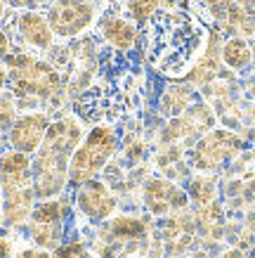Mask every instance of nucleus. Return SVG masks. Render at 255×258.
I'll list each match as a JSON object with an SVG mask.
<instances>
[{
	"mask_svg": "<svg viewBox=\"0 0 255 258\" xmlns=\"http://www.w3.org/2000/svg\"><path fill=\"white\" fill-rule=\"evenodd\" d=\"M236 3H239L241 8L246 10L248 15H255V0H236Z\"/></svg>",
	"mask_w": 255,
	"mask_h": 258,
	"instance_id": "obj_30",
	"label": "nucleus"
},
{
	"mask_svg": "<svg viewBox=\"0 0 255 258\" xmlns=\"http://www.w3.org/2000/svg\"><path fill=\"white\" fill-rule=\"evenodd\" d=\"M151 62L165 74H180L194 62L203 43L199 24L182 12H163L151 19Z\"/></svg>",
	"mask_w": 255,
	"mask_h": 258,
	"instance_id": "obj_2",
	"label": "nucleus"
},
{
	"mask_svg": "<svg viewBox=\"0 0 255 258\" xmlns=\"http://www.w3.org/2000/svg\"><path fill=\"white\" fill-rule=\"evenodd\" d=\"M33 185L31 154H22L15 149H8L0 154V189L24 187Z\"/></svg>",
	"mask_w": 255,
	"mask_h": 258,
	"instance_id": "obj_15",
	"label": "nucleus"
},
{
	"mask_svg": "<svg viewBox=\"0 0 255 258\" xmlns=\"http://www.w3.org/2000/svg\"><path fill=\"white\" fill-rule=\"evenodd\" d=\"M76 258H97V256H93V253H90V251H88V249H83V251H80V253H78Z\"/></svg>",
	"mask_w": 255,
	"mask_h": 258,
	"instance_id": "obj_32",
	"label": "nucleus"
},
{
	"mask_svg": "<svg viewBox=\"0 0 255 258\" xmlns=\"http://www.w3.org/2000/svg\"><path fill=\"white\" fill-rule=\"evenodd\" d=\"M15 118H17V100H15V95L0 90V131L10 128Z\"/></svg>",
	"mask_w": 255,
	"mask_h": 258,
	"instance_id": "obj_23",
	"label": "nucleus"
},
{
	"mask_svg": "<svg viewBox=\"0 0 255 258\" xmlns=\"http://www.w3.org/2000/svg\"><path fill=\"white\" fill-rule=\"evenodd\" d=\"M10 88L17 97H33L36 102H54L64 95V79L50 62L31 55L5 57Z\"/></svg>",
	"mask_w": 255,
	"mask_h": 258,
	"instance_id": "obj_3",
	"label": "nucleus"
},
{
	"mask_svg": "<svg viewBox=\"0 0 255 258\" xmlns=\"http://www.w3.org/2000/svg\"><path fill=\"white\" fill-rule=\"evenodd\" d=\"M95 19L97 8L90 0H54L47 8V22L59 38H76L93 26Z\"/></svg>",
	"mask_w": 255,
	"mask_h": 258,
	"instance_id": "obj_6",
	"label": "nucleus"
},
{
	"mask_svg": "<svg viewBox=\"0 0 255 258\" xmlns=\"http://www.w3.org/2000/svg\"><path fill=\"white\" fill-rule=\"evenodd\" d=\"M76 211L90 223H104L116 213V197L104 182L95 178L76 187Z\"/></svg>",
	"mask_w": 255,
	"mask_h": 258,
	"instance_id": "obj_9",
	"label": "nucleus"
},
{
	"mask_svg": "<svg viewBox=\"0 0 255 258\" xmlns=\"http://www.w3.org/2000/svg\"><path fill=\"white\" fill-rule=\"evenodd\" d=\"M253 95H255V83H253Z\"/></svg>",
	"mask_w": 255,
	"mask_h": 258,
	"instance_id": "obj_38",
	"label": "nucleus"
},
{
	"mask_svg": "<svg viewBox=\"0 0 255 258\" xmlns=\"http://www.w3.org/2000/svg\"><path fill=\"white\" fill-rule=\"evenodd\" d=\"M118 152L116 128L109 123H100L90 128V133L83 135L80 145L76 147L69 164V185L80 187L83 182H90L109 166Z\"/></svg>",
	"mask_w": 255,
	"mask_h": 258,
	"instance_id": "obj_4",
	"label": "nucleus"
},
{
	"mask_svg": "<svg viewBox=\"0 0 255 258\" xmlns=\"http://www.w3.org/2000/svg\"><path fill=\"white\" fill-rule=\"evenodd\" d=\"M5 8H8V5H5V0H0V22L5 19Z\"/></svg>",
	"mask_w": 255,
	"mask_h": 258,
	"instance_id": "obj_33",
	"label": "nucleus"
},
{
	"mask_svg": "<svg viewBox=\"0 0 255 258\" xmlns=\"http://www.w3.org/2000/svg\"><path fill=\"white\" fill-rule=\"evenodd\" d=\"M250 50H253V67H255V33H253V40H250Z\"/></svg>",
	"mask_w": 255,
	"mask_h": 258,
	"instance_id": "obj_35",
	"label": "nucleus"
},
{
	"mask_svg": "<svg viewBox=\"0 0 255 258\" xmlns=\"http://www.w3.org/2000/svg\"><path fill=\"white\" fill-rule=\"evenodd\" d=\"M54 0H5V5H10V8L15 10H38L43 8V5H52Z\"/></svg>",
	"mask_w": 255,
	"mask_h": 258,
	"instance_id": "obj_24",
	"label": "nucleus"
},
{
	"mask_svg": "<svg viewBox=\"0 0 255 258\" xmlns=\"http://www.w3.org/2000/svg\"><path fill=\"white\" fill-rule=\"evenodd\" d=\"M5 225V220H3V199H0V227Z\"/></svg>",
	"mask_w": 255,
	"mask_h": 258,
	"instance_id": "obj_36",
	"label": "nucleus"
},
{
	"mask_svg": "<svg viewBox=\"0 0 255 258\" xmlns=\"http://www.w3.org/2000/svg\"><path fill=\"white\" fill-rule=\"evenodd\" d=\"M147 223L137 216H114L102 227V237H111L118 242H139V239H147Z\"/></svg>",
	"mask_w": 255,
	"mask_h": 258,
	"instance_id": "obj_16",
	"label": "nucleus"
},
{
	"mask_svg": "<svg viewBox=\"0 0 255 258\" xmlns=\"http://www.w3.org/2000/svg\"><path fill=\"white\" fill-rule=\"evenodd\" d=\"M10 47H12V40L3 29H0V59H5L10 55Z\"/></svg>",
	"mask_w": 255,
	"mask_h": 258,
	"instance_id": "obj_26",
	"label": "nucleus"
},
{
	"mask_svg": "<svg viewBox=\"0 0 255 258\" xmlns=\"http://www.w3.org/2000/svg\"><path fill=\"white\" fill-rule=\"evenodd\" d=\"M100 36L109 47H114L118 52H130L132 47L137 45V24L132 19L116 15H107L100 22Z\"/></svg>",
	"mask_w": 255,
	"mask_h": 258,
	"instance_id": "obj_14",
	"label": "nucleus"
},
{
	"mask_svg": "<svg viewBox=\"0 0 255 258\" xmlns=\"http://www.w3.org/2000/svg\"><path fill=\"white\" fill-rule=\"evenodd\" d=\"M10 86V74H8V67L0 64V90H5Z\"/></svg>",
	"mask_w": 255,
	"mask_h": 258,
	"instance_id": "obj_29",
	"label": "nucleus"
},
{
	"mask_svg": "<svg viewBox=\"0 0 255 258\" xmlns=\"http://www.w3.org/2000/svg\"><path fill=\"white\" fill-rule=\"evenodd\" d=\"M0 258H12V244L3 235H0Z\"/></svg>",
	"mask_w": 255,
	"mask_h": 258,
	"instance_id": "obj_27",
	"label": "nucleus"
},
{
	"mask_svg": "<svg viewBox=\"0 0 255 258\" xmlns=\"http://www.w3.org/2000/svg\"><path fill=\"white\" fill-rule=\"evenodd\" d=\"M215 192H217V180L210 175V173H201L196 178L189 180V187H187V195L194 204L199 206H206V204L215 202Z\"/></svg>",
	"mask_w": 255,
	"mask_h": 258,
	"instance_id": "obj_21",
	"label": "nucleus"
},
{
	"mask_svg": "<svg viewBox=\"0 0 255 258\" xmlns=\"http://www.w3.org/2000/svg\"><path fill=\"white\" fill-rule=\"evenodd\" d=\"M17 33L26 45L36 50H52L54 45V31L47 15H40L38 10H22L17 15Z\"/></svg>",
	"mask_w": 255,
	"mask_h": 258,
	"instance_id": "obj_12",
	"label": "nucleus"
},
{
	"mask_svg": "<svg viewBox=\"0 0 255 258\" xmlns=\"http://www.w3.org/2000/svg\"><path fill=\"white\" fill-rule=\"evenodd\" d=\"M220 258H250L248 253H243L241 249H227L220 253Z\"/></svg>",
	"mask_w": 255,
	"mask_h": 258,
	"instance_id": "obj_28",
	"label": "nucleus"
},
{
	"mask_svg": "<svg viewBox=\"0 0 255 258\" xmlns=\"http://www.w3.org/2000/svg\"><path fill=\"white\" fill-rule=\"evenodd\" d=\"M17 258H52V253L47 249H40V246H26L17 253Z\"/></svg>",
	"mask_w": 255,
	"mask_h": 258,
	"instance_id": "obj_25",
	"label": "nucleus"
},
{
	"mask_svg": "<svg viewBox=\"0 0 255 258\" xmlns=\"http://www.w3.org/2000/svg\"><path fill=\"white\" fill-rule=\"evenodd\" d=\"M5 142H8V135H3V131H0V154H3V147H5Z\"/></svg>",
	"mask_w": 255,
	"mask_h": 258,
	"instance_id": "obj_34",
	"label": "nucleus"
},
{
	"mask_svg": "<svg viewBox=\"0 0 255 258\" xmlns=\"http://www.w3.org/2000/svg\"><path fill=\"white\" fill-rule=\"evenodd\" d=\"M50 116L45 111H26V114H17L12 125L8 128V145L15 152L22 154H36L38 147L43 145L47 128H50Z\"/></svg>",
	"mask_w": 255,
	"mask_h": 258,
	"instance_id": "obj_8",
	"label": "nucleus"
},
{
	"mask_svg": "<svg viewBox=\"0 0 255 258\" xmlns=\"http://www.w3.org/2000/svg\"><path fill=\"white\" fill-rule=\"evenodd\" d=\"M194 220H196V227L201 230V235L210 237V239L222 237L224 213H222V206H220V204L210 202V204H206V206H199Z\"/></svg>",
	"mask_w": 255,
	"mask_h": 258,
	"instance_id": "obj_20",
	"label": "nucleus"
},
{
	"mask_svg": "<svg viewBox=\"0 0 255 258\" xmlns=\"http://www.w3.org/2000/svg\"><path fill=\"white\" fill-rule=\"evenodd\" d=\"M83 135V125L76 116H62L50 123L43 145L31 157L33 189L38 199H54L66 189L71 157Z\"/></svg>",
	"mask_w": 255,
	"mask_h": 258,
	"instance_id": "obj_1",
	"label": "nucleus"
},
{
	"mask_svg": "<svg viewBox=\"0 0 255 258\" xmlns=\"http://www.w3.org/2000/svg\"><path fill=\"white\" fill-rule=\"evenodd\" d=\"M250 258H255V246H253V256H250Z\"/></svg>",
	"mask_w": 255,
	"mask_h": 258,
	"instance_id": "obj_37",
	"label": "nucleus"
},
{
	"mask_svg": "<svg viewBox=\"0 0 255 258\" xmlns=\"http://www.w3.org/2000/svg\"><path fill=\"white\" fill-rule=\"evenodd\" d=\"M189 195L168 178H151L144 185V206L151 216H170L185 211Z\"/></svg>",
	"mask_w": 255,
	"mask_h": 258,
	"instance_id": "obj_10",
	"label": "nucleus"
},
{
	"mask_svg": "<svg viewBox=\"0 0 255 258\" xmlns=\"http://www.w3.org/2000/svg\"><path fill=\"white\" fill-rule=\"evenodd\" d=\"M3 195V220L5 225L10 227H19L24 223H29L33 213V206L38 202L36 197V189L33 185H24V187H8V189H0Z\"/></svg>",
	"mask_w": 255,
	"mask_h": 258,
	"instance_id": "obj_13",
	"label": "nucleus"
},
{
	"mask_svg": "<svg viewBox=\"0 0 255 258\" xmlns=\"http://www.w3.org/2000/svg\"><path fill=\"white\" fill-rule=\"evenodd\" d=\"M125 8L135 24H147L158 12L161 0H125Z\"/></svg>",
	"mask_w": 255,
	"mask_h": 258,
	"instance_id": "obj_22",
	"label": "nucleus"
},
{
	"mask_svg": "<svg viewBox=\"0 0 255 258\" xmlns=\"http://www.w3.org/2000/svg\"><path fill=\"white\" fill-rule=\"evenodd\" d=\"M243 147H246V142L234 131L213 128L194 142L192 152H189V164L201 173H215L229 164L236 154H241Z\"/></svg>",
	"mask_w": 255,
	"mask_h": 258,
	"instance_id": "obj_5",
	"label": "nucleus"
},
{
	"mask_svg": "<svg viewBox=\"0 0 255 258\" xmlns=\"http://www.w3.org/2000/svg\"><path fill=\"white\" fill-rule=\"evenodd\" d=\"M222 64L229 67L232 71H246L248 67H253V50L250 43L241 36H229L222 43Z\"/></svg>",
	"mask_w": 255,
	"mask_h": 258,
	"instance_id": "obj_18",
	"label": "nucleus"
},
{
	"mask_svg": "<svg viewBox=\"0 0 255 258\" xmlns=\"http://www.w3.org/2000/svg\"><path fill=\"white\" fill-rule=\"evenodd\" d=\"M210 17L217 22V29L232 36H246L255 33V19L241 8L236 0H206Z\"/></svg>",
	"mask_w": 255,
	"mask_h": 258,
	"instance_id": "obj_11",
	"label": "nucleus"
},
{
	"mask_svg": "<svg viewBox=\"0 0 255 258\" xmlns=\"http://www.w3.org/2000/svg\"><path fill=\"white\" fill-rule=\"evenodd\" d=\"M29 237H31L33 246L54 251L64 242V223H33V220H29Z\"/></svg>",
	"mask_w": 255,
	"mask_h": 258,
	"instance_id": "obj_19",
	"label": "nucleus"
},
{
	"mask_svg": "<svg viewBox=\"0 0 255 258\" xmlns=\"http://www.w3.org/2000/svg\"><path fill=\"white\" fill-rule=\"evenodd\" d=\"M192 104H194V90L187 83H168L161 95V102H158L161 114H165L168 118L180 116Z\"/></svg>",
	"mask_w": 255,
	"mask_h": 258,
	"instance_id": "obj_17",
	"label": "nucleus"
},
{
	"mask_svg": "<svg viewBox=\"0 0 255 258\" xmlns=\"http://www.w3.org/2000/svg\"><path fill=\"white\" fill-rule=\"evenodd\" d=\"M246 227H248V230H250V232L255 235V209L246 216Z\"/></svg>",
	"mask_w": 255,
	"mask_h": 258,
	"instance_id": "obj_31",
	"label": "nucleus"
},
{
	"mask_svg": "<svg viewBox=\"0 0 255 258\" xmlns=\"http://www.w3.org/2000/svg\"><path fill=\"white\" fill-rule=\"evenodd\" d=\"M213 128H215V111L210 109L206 102H194L187 111H182L180 116H173L168 121V125L163 128V142L175 145V142L182 140L201 138Z\"/></svg>",
	"mask_w": 255,
	"mask_h": 258,
	"instance_id": "obj_7",
	"label": "nucleus"
}]
</instances>
